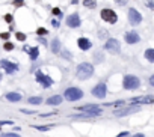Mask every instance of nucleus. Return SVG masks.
Returning <instances> with one entry per match:
<instances>
[{
    "instance_id": "16",
    "label": "nucleus",
    "mask_w": 154,
    "mask_h": 137,
    "mask_svg": "<svg viewBox=\"0 0 154 137\" xmlns=\"http://www.w3.org/2000/svg\"><path fill=\"white\" fill-rule=\"evenodd\" d=\"M63 101V97H60V95H53V97H50V98H47V105H59L60 103Z\"/></svg>"
},
{
    "instance_id": "13",
    "label": "nucleus",
    "mask_w": 154,
    "mask_h": 137,
    "mask_svg": "<svg viewBox=\"0 0 154 137\" xmlns=\"http://www.w3.org/2000/svg\"><path fill=\"white\" fill-rule=\"evenodd\" d=\"M124 39H125L127 44H138V42L141 41V36H139L136 32L130 30V32H127V33L124 35Z\"/></svg>"
},
{
    "instance_id": "5",
    "label": "nucleus",
    "mask_w": 154,
    "mask_h": 137,
    "mask_svg": "<svg viewBox=\"0 0 154 137\" xmlns=\"http://www.w3.org/2000/svg\"><path fill=\"white\" fill-rule=\"evenodd\" d=\"M104 50L109 51V53H112V54H116V53H119V50H121V44H119V41L115 39V38H109V39L104 42Z\"/></svg>"
},
{
    "instance_id": "41",
    "label": "nucleus",
    "mask_w": 154,
    "mask_h": 137,
    "mask_svg": "<svg viewBox=\"0 0 154 137\" xmlns=\"http://www.w3.org/2000/svg\"><path fill=\"white\" fill-rule=\"evenodd\" d=\"M0 81H2V74H0Z\"/></svg>"
},
{
    "instance_id": "8",
    "label": "nucleus",
    "mask_w": 154,
    "mask_h": 137,
    "mask_svg": "<svg viewBox=\"0 0 154 137\" xmlns=\"http://www.w3.org/2000/svg\"><path fill=\"white\" fill-rule=\"evenodd\" d=\"M80 24H82V20H80V15L77 12L67 17V26L70 29H77V27H80Z\"/></svg>"
},
{
    "instance_id": "19",
    "label": "nucleus",
    "mask_w": 154,
    "mask_h": 137,
    "mask_svg": "<svg viewBox=\"0 0 154 137\" xmlns=\"http://www.w3.org/2000/svg\"><path fill=\"white\" fill-rule=\"evenodd\" d=\"M145 59L151 63H154V48H148L145 50Z\"/></svg>"
},
{
    "instance_id": "25",
    "label": "nucleus",
    "mask_w": 154,
    "mask_h": 137,
    "mask_svg": "<svg viewBox=\"0 0 154 137\" xmlns=\"http://www.w3.org/2000/svg\"><path fill=\"white\" fill-rule=\"evenodd\" d=\"M15 38L18 41H26V33H21V32H17L15 33Z\"/></svg>"
},
{
    "instance_id": "34",
    "label": "nucleus",
    "mask_w": 154,
    "mask_h": 137,
    "mask_svg": "<svg viewBox=\"0 0 154 137\" xmlns=\"http://www.w3.org/2000/svg\"><path fill=\"white\" fill-rule=\"evenodd\" d=\"M115 3H116L118 6H124V5L127 3V0H115Z\"/></svg>"
},
{
    "instance_id": "28",
    "label": "nucleus",
    "mask_w": 154,
    "mask_h": 137,
    "mask_svg": "<svg viewBox=\"0 0 154 137\" xmlns=\"http://www.w3.org/2000/svg\"><path fill=\"white\" fill-rule=\"evenodd\" d=\"M35 128H36V130H39V131H49L52 127H50V125H47V127H46V125H36Z\"/></svg>"
},
{
    "instance_id": "3",
    "label": "nucleus",
    "mask_w": 154,
    "mask_h": 137,
    "mask_svg": "<svg viewBox=\"0 0 154 137\" xmlns=\"http://www.w3.org/2000/svg\"><path fill=\"white\" fill-rule=\"evenodd\" d=\"M122 86L125 90H136L141 86V80L136 75H125L122 80Z\"/></svg>"
},
{
    "instance_id": "38",
    "label": "nucleus",
    "mask_w": 154,
    "mask_h": 137,
    "mask_svg": "<svg viewBox=\"0 0 154 137\" xmlns=\"http://www.w3.org/2000/svg\"><path fill=\"white\" fill-rule=\"evenodd\" d=\"M38 41H39L41 44H44V45H47V41H46V39H44V38H41V36L38 38Z\"/></svg>"
},
{
    "instance_id": "23",
    "label": "nucleus",
    "mask_w": 154,
    "mask_h": 137,
    "mask_svg": "<svg viewBox=\"0 0 154 137\" xmlns=\"http://www.w3.org/2000/svg\"><path fill=\"white\" fill-rule=\"evenodd\" d=\"M98 38H100V39H106V38H109V33H107V30H103V29H100V30H98Z\"/></svg>"
},
{
    "instance_id": "11",
    "label": "nucleus",
    "mask_w": 154,
    "mask_h": 137,
    "mask_svg": "<svg viewBox=\"0 0 154 137\" xmlns=\"http://www.w3.org/2000/svg\"><path fill=\"white\" fill-rule=\"evenodd\" d=\"M36 81L38 83H41L42 84V87H50L52 84H53V80L49 77V75H46V74H42L41 71H36Z\"/></svg>"
},
{
    "instance_id": "27",
    "label": "nucleus",
    "mask_w": 154,
    "mask_h": 137,
    "mask_svg": "<svg viewBox=\"0 0 154 137\" xmlns=\"http://www.w3.org/2000/svg\"><path fill=\"white\" fill-rule=\"evenodd\" d=\"M49 32H47V29H44V27H39L38 30H36V35L38 36H44V35H47Z\"/></svg>"
},
{
    "instance_id": "32",
    "label": "nucleus",
    "mask_w": 154,
    "mask_h": 137,
    "mask_svg": "<svg viewBox=\"0 0 154 137\" xmlns=\"http://www.w3.org/2000/svg\"><path fill=\"white\" fill-rule=\"evenodd\" d=\"M12 20H14V17H12L11 14H6V15H5V21H6V23H12Z\"/></svg>"
},
{
    "instance_id": "40",
    "label": "nucleus",
    "mask_w": 154,
    "mask_h": 137,
    "mask_svg": "<svg viewBox=\"0 0 154 137\" xmlns=\"http://www.w3.org/2000/svg\"><path fill=\"white\" fill-rule=\"evenodd\" d=\"M133 137H144V134H135Z\"/></svg>"
},
{
    "instance_id": "36",
    "label": "nucleus",
    "mask_w": 154,
    "mask_h": 137,
    "mask_svg": "<svg viewBox=\"0 0 154 137\" xmlns=\"http://www.w3.org/2000/svg\"><path fill=\"white\" fill-rule=\"evenodd\" d=\"M52 26H53V27H59L60 23H59L57 20H52Z\"/></svg>"
},
{
    "instance_id": "30",
    "label": "nucleus",
    "mask_w": 154,
    "mask_h": 137,
    "mask_svg": "<svg viewBox=\"0 0 154 137\" xmlns=\"http://www.w3.org/2000/svg\"><path fill=\"white\" fill-rule=\"evenodd\" d=\"M14 6H17V8L24 6V0H14Z\"/></svg>"
},
{
    "instance_id": "12",
    "label": "nucleus",
    "mask_w": 154,
    "mask_h": 137,
    "mask_svg": "<svg viewBox=\"0 0 154 137\" xmlns=\"http://www.w3.org/2000/svg\"><path fill=\"white\" fill-rule=\"evenodd\" d=\"M139 110V107H136V105H133V107H124V108H118V110H115L113 111V115L115 116H127V115H130V113H135V111H138Z\"/></svg>"
},
{
    "instance_id": "6",
    "label": "nucleus",
    "mask_w": 154,
    "mask_h": 137,
    "mask_svg": "<svg viewBox=\"0 0 154 137\" xmlns=\"http://www.w3.org/2000/svg\"><path fill=\"white\" fill-rule=\"evenodd\" d=\"M127 18H128V23L131 26H138L142 23V14H139L138 9L135 8H130L128 9V14H127Z\"/></svg>"
},
{
    "instance_id": "14",
    "label": "nucleus",
    "mask_w": 154,
    "mask_h": 137,
    "mask_svg": "<svg viewBox=\"0 0 154 137\" xmlns=\"http://www.w3.org/2000/svg\"><path fill=\"white\" fill-rule=\"evenodd\" d=\"M130 103H131V104H153V103H154V97H153V95H148V97L131 98Z\"/></svg>"
},
{
    "instance_id": "42",
    "label": "nucleus",
    "mask_w": 154,
    "mask_h": 137,
    "mask_svg": "<svg viewBox=\"0 0 154 137\" xmlns=\"http://www.w3.org/2000/svg\"><path fill=\"white\" fill-rule=\"evenodd\" d=\"M0 134H2V128H0Z\"/></svg>"
},
{
    "instance_id": "20",
    "label": "nucleus",
    "mask_w": 154,
    "mask_h": 137,
    "mask_svg": "<svg viewBox=\"0 0 154 137\" xmlns=\"http://www.w3.org/2000/svg\"><path fill=\"white\" fill-rule=\"evenodd\" d=\"M29 56H30V60H36V59H38V56H39V50H38V47H33V48H30V51H29Z\"/></svg>"
},
{
    "instance_id": "17",
    "label": "nucleus",
    "mask_w": 154,
    "mask_h": 137,
    "mask_svg": "<svg viewBox=\"0 0 154 137\" xmlns=\"http://www.w3.org/2000/svg\"><path fill=\"white\" fill-rule=\"evenodd\" d=\"M50 48H52V53H53V54H59V53L62 51V50H60V41H59L57 38H55V39L52 41Z\"/></svg>"
},
{
    "instance_id": "37",
    "label": "nucleus",
    "mask_w": 154,
    "mask_h": 137,
    "mask_svg": "<svg viewBox=\"0 0 154 137\" xmlns=\"http://www.w3.org/2000/svg\"><path fill=\"white\" fill-rule=\"evenodd\" d=\"M150 86L154 87V74H151V77H150Z\"/></svg>"
},
{
    "instance_id": "22",
    "label": "nucleus",
    "mask_w": 154,
    "mask_h": 137,
    "mask_svg": "<svg viewBox=\"0 0 154 137\" xmlns=\"http://www.w3.org/2000/svg\"><path fill=\"white\" fill-rule=\"evenodd\" d=\"M27 101H29L30 104H35V105H38V104H41V103H42V98H41V97H30Z\"/></svg>"
},
{
    "instance_id": "33",
    "label": "nucleus",
    "mask_w": 154,
    "mask_h": 137,
    "mask_svg": "<svg viewBox=\"0 0 154 137\" xmlns=\"http://www.w3.org/2000/svg\"><path fill=\"white\" fill-rule=\"evenodd\" d=\"M20 111L21 113H26V115H33V113H35L33 110H26V108H20Z\"/></svg>"
},
{
    "instance_id": "31",
    "label": "nucleus",
    "mask_w": 154,
    "mask_h": 137,
    "mask_svg": "<svg viewBox=\"0 0 154 137\" xmlns=\"http://www.w3.org/2000/svg\"><path fill=\"white\" fill-rule=\"evenodd\" d=\"M0 38H2L3 41H8V39H9V32H3V33H0Z\"/></svg>"
},
{
    "instance_id": "9",
    "label": "nucleus",
    "mask_w": 154,
    "mask_h": 137,
    "mask_svg": "<svg viewBox=\"0 0 154 137\" xmlns=\"http://www.w3.org/2000/svg\"><path fill=\"white\" fill-rule=\"evenodd\" d=\"M76 110H80L82 113H92V115H97V116L101 113V107L100 105H94V104H86V105L77 107Z\"/></svg>"
},
{
    "instance_id": "4",
    "label": "nucleus",
    "mask_w": 154,
    "mask_h": 137,
    "mask_svg": "<svg viewBox=\"0 0 154 137\" xmlns=\"http://www.w3.org/2000/svg\"><path fill=\"white\" fill-rule=\"evenodd\" d=\"M100 15H101V20L106 21L107 24H115V23L118 21V14L113 9H106L104 8V9H101Z\"/></svg>"
},
{
    "instance_id": "2",
    "label": "nucleus",
    "mask_w": 154,
    "mask_h": 137,
    "mask_svg": "<svg viewBox=\"0 0 154 137\" xmlns=\"http://www.w3.org/2000/svg\"><path fill=\"white\" fill-rule=\"evenodd\" d=\"M63 98L67 100V101H79L83 98V90L79 89V87H68L67 90H65V94H63Z\"/></svg>"
},
{
    "instance_id": "7",
    "label": "nucleus",
    "mask_w": 154,
    "mask_h": 137,
    "mask_svg": "<svg viewBox=\"0 0 154 137\" xmlns=\"http://www.w3.org/2000/svg\"><path fill=\"white\" fill-rule=\"evenodd\" d=\"M0 66L3 68V70L6 71V74H14V73H17L18 71V63H14V62H11V60H8V59H3L2 62H0Z\"/></svg>"
},
{
    "instance_id": "29",
    "label": "nucleus",
    "mask_w": 154,
    "mask_h": 137,
    "mask_svg": "<svg viewBox=\"0 0 154 137\" xmlns=\"http://www.w3.org/2000/svg\"><path fill=\"white\" fill-rule=\"evenodd\" d=\"M2 137H20V134H15V133H2Z\"/></svg>"
},
{
    "instance_id": "15",
    "label": "nucleus",
    "mask_w": 154,
    "mask_h": 137,
    "mask_svg": "<svg viewBox=\"0 0 154 137\" xmlns=\"http://www.w3.org/2000/svg\"><path fill=\"white\" fill-rule=\"evenodd\" d=\"M77 45H79V48L83 50V51H88V50H91L92 47V42L88 39V38H79L77 39Z\"/></svg>"
},
{
    "instance_id": "21",
    "label": "nucleus",
    "mask_w": 154,
    "mask_h": 137,
    "mask_svg": "<svg viewBox=\"0 0 154 137\" xmlns=\"http://www.w3.org/2000/svg\"><path fill=\"white\" fill-rule=\"evenodd\" d=\"M83 6L92 9V8H95V6H97V0H83Z\"/></svg>"
},
{
    "instance_id": "39",
    "label": "nucleus",
    "mask_w": 154,
    "mask_h": 137,
    "mask_svg": "<svg viewBox=\"0 0 154 137\" xmlns=\"http://www.w3.org/2000/svg\"><path fill=\"white\" fill-rule=\"evenodd\" d=\"M23 50H24V51H26V53H29V51H30V47H27V45H26V47H24V48H23Z\"/></svg>"
},
{
    "instance_id": "26",
    "label": "nucleus",
    "mask_w": 154,
    "mask_h": 137,
    "mask_svg": "<svg viewBox=\"0 0 154 137\" xmlns=\"http://www.w3.org/2000/svg\"><path fill=\"white\" fill-rule=\"evenodd\" d=\"M52 14H53L55 17H59V18H62V11H60L59 8H53V11H52Z\"/></svg>"
},
{
    "instance_id": "24",
    "label": "nucleus",
    "mask_w": 154,
    "mask_h": 137,
    "mask_svg": "<svg viewBox=\"0 0 154 137\" xmlns=\"http://www.w3.org/2000/svg\"><path fill=\"white\" fill-rule=\"evenodd\" d=\"M3 48H5L6 51H12V50H14V44L6 41V42H5V45H3Z\"/></svg>"
},
{
    "instance_id": "35",
    "label": "nucleus",
    "mask_w": 154,
    "mask_h": 137,
    "mask_svg": "<svg viewBox=\"0 0 154 137\" xmlns=\"http://www.w3.org/2000/svg\"><path fill=\"white\" fill-rule=\"evenodd\" d=\"M60 54H62L63 57H67V59H71V57H73V54H70V53H67V51H60Z\"/></svg>"
},
{
    "instance_id": "1",
    "label": "nucleus",
    "mask_w": 154,
    "mask_h": 137,
    "mask_svg": "<svg viewBox=\"0 0 154 137\" xmlns=\"http://www.w3.org/2000/svg\"><path fill=\"white\" fill-rule=\"evenodd\" d=\"M94 74V66L91 63H88V62H83L77 66V78L80 80H88V78H91Z\"/></svg>"
},
{
    "instance_id": "10",
    "label": "nucleus",
    "mask_w": 154,
    "mask_h": 137,
    "mask_svg": "<svg viewBox=\"0 0 154 137\" xmlns=\"http://www.w3.org/2000/svg\"><path fill=\"white\" fill-rule=\"evenodd\" d=\"M106 94H107V86H106L104 83H100V84H97V86L92 89V95L97 97V98H100V100L106 98Z\"/></svg>"
},
{
    "instance_id": "18",
    "label": "nucleus",
    "mask_w": 154,
    "mask_h": 137,
    "mask_svg": "<svg viewBox=\"0 0 154 137\" xmlns=\"http://www.w3.org/2000/svg\"><path fill=\"white\" fill-rule=\"evenodd\" d=\"M5 98H6L9 103H18L23 97H21L18 92H9V94H6V95H5Z\"/></svg>"
}]
</instances>
